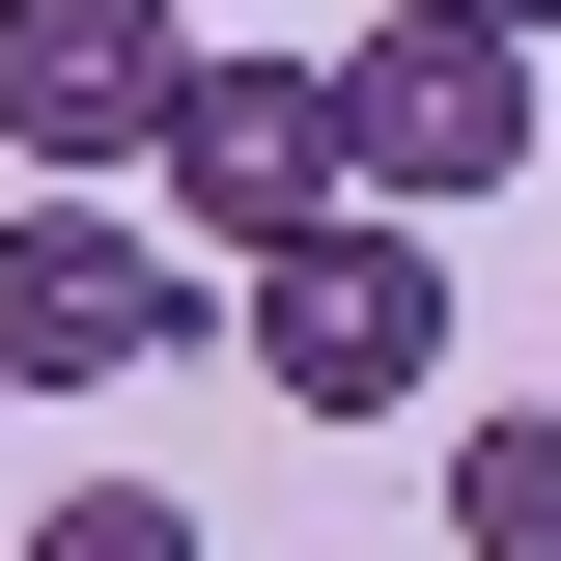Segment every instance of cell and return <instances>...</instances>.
<instances>
[{
	"label": "cell",
	"instance_id": "cell-1",
	"mask_svg": "<svg viewBox=\"0 0 561 561\" xmlns=\"http://www.w3.org/2000/svg\"><path fill=\"white\" fill-rule=\"evenodd\" d=\"M534 140H561V84L505 57V28H449V0H393V28L337 57V197H365V225H421V253H449Z\"/></svg>",
	"mask_w": 561,
	"mask_h": 561
},
{
	"label": "cell",
	"instance_id": "cell-3",
	"mask_svg": "<svg viewBox=\"0 0 561 561\" xmlns=\"http://www.w3.org/2000/svg\"><path fill=\"white\" fill-rule=\"evenodd\" d=\"M225 337H253L280 421H421L449 393V253H421V225H309V253L225 280Z\"/></svg>",
	"mask_w": 561,
	"mask_h": 561
},
{
	"label": "cell",
	"instance_id": "cell-8",
	"mask_svg": "<svg viewBox=\"0 0 561 561\" xmlns=\"http://www.w3.org/2000/svg\"><path fill=\"white\" fill-rule=\"evenodd\" d=\"M449 28H505V57H534V28H561V0H449Z\"/></svg>",
	"mask_w": 561,
	"mask_h": 561
},
{
	"label": "cell",
	"instance_id": "cell-5",
	"mask_svg": "<svg viewBox=\"0 0 561 561\" xmlns=\"http://www.w3.org/2000/svg\"><path fill=\"white\" fill-rule=\"evenodd\" d=\"M197 84V0H0V140L28 169H140Z\"/></svg>",
	"mask_w": 561,
	"mask_h": 561
},
{
	"label": "cell",
	"instance_id": "cell-7",
	"mask_svg": "<svg viewBox=\"0 0 561 561\" xmlns=\"http://www.w3.org/2000/svg\"><path fill=\"white\" fill-rule=\"evenodd\" d=\"M28 561H225V534H197L169 478H84V505H28Z\"/></svg>",
	"mask_w": 561,
	"mask_h": 561
},
{
	"label": "cell",
	"instance_id": "cell-6",
	"mask_svg": "<svg viewBox=\"0 0 561 561\" xmlns=\"http://www.w3.org/2000/svg\"><path fill=\"white\" fill-rule=\"evenodd\" d=\"M449 534H478V561H561V393L534 421H449Z\"/></svg>",
	"mask_w": 561,
	"mask_h": 561
},
{
	"label": "cell",
	"instance_id": "cell-2",
	"mask_svg": "<svg viewBox=\"0 0 561 561\" xmlns=\"http://www.w3.org/2000/svg\"><path fill=\"white\" fill-rule=\"evenodd\" d=\"M197 337H225V280L140 197H0V393H140V365H197Z\"/></svg>",
	"mask_w": 561,
	"mask_h": 561
},
{
	"label": "cell",
	"instance_id": "cell-4",
	"mask_svg": "<svg viewBox=\"0 0 561 561\" xmlns=\"http://www.w3.org/2000/svg\"><path fill=\"white\" fill-rule=\"evenodd\" d=\"M140 169H169V253H197V280L309 253V225H365V197H337V57H253V28L169 84V140H140Z\"/></svg>",
	"mask_w": 561,
	"mask_h": 561
}]
</instances>
